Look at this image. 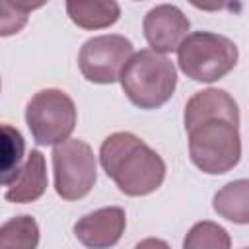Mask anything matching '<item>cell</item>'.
Segmentation results:
<instances>
[{"instance_id": "cell-1", "label": "cell", "mask_w": 249, "mask_h": 249, "mask_svg": "<svg viewBox=\"0 0 249 249\" xmlns=\"http://www.w3.org/2000/svg\"><path fill=\"white\" fill-rule=\"evenodd\" d=\"M185 128L191 160L200 171L220 175L237 165L239 111L228 91L210 88L195 93L185 107Z\"/></svg>"}, {"instance_id": "cell-2", "label": "cell", "mask_w": 249, "mask_h": 249, "mask_svg": "<svg viewBox=\"0 0 249 249\" xmlns=\"http://www.w3.org/2000/svg\"><path fill=\"white\" fill-rule=\"evenodd\" d=\"M99 161L107 177L128 196L154 193L165 177L163 160L132 132L109 134L101 144Z\"/></svg>"}, {"instance_id": "cell-3", "label": "cell", "mask_w": 249, "mask_h": 249, "mask_svg": "<svg viewBox=\"0 0 249 249\" xmlns=\"http://www.w3.org/2000/svg\"><path fill=\"white\" fill-rule=\"evenodd\" d=\"M126 97L140 109L161 107L175 91L177 70L173 62L154 49H144L126 60L119 74Z\"/></svg>"}, {"instance_id": "cell-4", "label": "cell", "mask_w": 249, "mask_h": 249, "mask_svg": "<svg viewBox=\"0 0 249 249\" xmlns=\"http://www.w3.org/2000/svg\"><path fill=\"white\" fill-rule=\"evenodd\" d=\"M177 62L191 80L216 82L237 64V47L224 35L196 31L177 47Z\"/></svg>"}, {"instance_id": "cell-5", "label": "cell", "mask_w": 249, "mask_h": 249, "mask_svg": "<svg viewBox=\"0 0 249 249\" xmlns=\"http://www.w3.org/2000/svg\"><path fill=\"white\" fill-rule=\"evenodd\" d=\"M25 121L37 144L54 146L72 134L76 126V105L62 89H41L29 99Z\"/></svg>"}, {"instance_id": "cell-6", "label": "cell", "mask_w": 249, "mask_h": 249, "mask_svg": "<svg viewBox=\"0 0 249 249\" xmlns=\"http://www.w3.org/2000/svg\"><path fill=\"white\" fill-rule=\"evenodd\" d=\"M54 189L64 200H78L86 196L97 177L95 156L84 140L66 138L54 144L53 150Z\"/></svg>"}, {"instance_id": "cell-7", "label": "cell", "mask_w": 249, "mask_h": 249, "mask_svg": "<svg viewBox=\"0 0 249 249\" xmlns=\"http://www.w3.org/2000/svg\"><path fill=\"white\" fill-rule=\"evenodd\" d=\"M132 54V43L123 35H99L88 39L78 54V66L93 84H113Z\"/></svg>"}, {"instance_id": "cell-8", "label": "cell", "mask_w": 249, "mask_h": 249, "mask_svg": "<svg viewBox=\"0 0 249 249\" xmlns=\"http://www.w3.org/2000/svg\"><path fill=\"white\" fill-rule=\"evenodd\" d=\"M144 35L150 47L158 53L177 51L181 41L187 37L191 27L187 16L171 4H161L152 8L144 18Z\"/></svg>"}, {"instance_id": "cell-9", "label": "cell", "mask_w": 249, "mask_h": 249, "mask_svg": "<svg viewBox=\"0 0 249 249\" xmlns=\"http://www.w3.org/2000/svg\"><path fill=\"white\" fill-rule=\"evenodd\" d=\"M124 226V210L119 206H107L80 218L74 226V233L88 247H109L121 239Z\"/></svg>"}, {"instance_id": "cell-10", "label": "cell", "mask_w": 249, "mask_h": 249, "mask_svg": "<svg viewBox=\"0 0 249 249\" xmlns=\"http://www.w3.org/2000/svg\"><path fill=\"white\" fill-rule=\"evenodd\" d=\"M47 189V167L45 158L39 150H31L25 165L19 169L16 179L6 191V200L10 202H33Z\"/></svg>"}, {"instance_id": "cell-11", "label": "cell", "mask_w": 249, "mask_h": 249, "mask_svg": "<svg viewBox=\"0 0 249 249\" xmlns=\"http://www.w3.org/2000/svg\"><path fill=\"white\" fill-rule=\"evenodd\" d=\"M66 14L82 29H103L119 19L121 8L115 0H66Z\"/></svg>"}, {"instance_id": "cell-12", "label": "cell", "mask_w": 249, "mask_h": 249, "mask_svg": "<svg viewBox=\"0 0 249 249\" xmlns=\"http://www.w3.org/2000/svg\"><path fill=\"white\" fill-rule=\"evenodd\" d=\"M25 142L18 128L0 123V187L16 179L21 169Z\"/></svg>"}, {"instance_id": "cell-13", "label": "cell", "mask_w": 249, "mask_h": 249, "mask_svg": "<svg viewBox=\"0 0 249 249\" xmlns=\"http://www.w3.org/2000/svg\"><path fill=\"white\" fill-rule=\"evenodd\" d=\"M214 210L235 224L249 222V183L245 179L226 185L214 195Z\"/></svg>"}, {"instance_id": "cell-14", "label": "cell", "mask_w": 249, "mask_h": 249, "mask_svg": "<svg viewBox=\"0 0 249 249\" xmlns=\"http://www.w3.org/2000/svg\"><path fill=\"white\" fill-rule=\"evenodd\" d=\"M39 243V228L31 216H18L0 228V249L21 247L31 249Z\"/></svg>"}, {"instance_id": "cell-15", "label": "cell", "mask_w": 249, "mask_h": 249, "mask_svg": "<svg viewBox=\"0 0 249 249\" xmlns=\"http://www.w3.org/2000/svg\"><path fill=\"white\" fill-rule=\"evenodd\" d=\"M185 247L189 249H204V247H212V249H228L230 247V237L226 233L224 228H220L218 224L212 222H198L193 226V230L189 231V235L185 237Z\"/></svg>"}, {"instance_id": "cell-16", "label": "cell", "mask_w": 249, "mask_h": 249, "mask_svg": "<svg viewBox=\"0 0 249 249\" xmlns=\"http://www.w3.org/2000/svg\"><path fill=\"white\" fill-rule=\"evenodd\" d=\"M27 23V12L16 8L10 0H0V37L21 31Z\"/></svg>"}, {"instance_id": "cell-17", "label": "cell", "mask_w": 249, "mask_h": 249, "mask_svg": "<svg viewBox=\"0 0 249 249\" xmlns=\"http://www.w3.org/2000/svg\"><path fill=\"white\" fill-rule=\"evenodd\" d=\"M195 8L204 12H218V10H231L235 0H189Z\"/></svg>"}, {"instance_id": "cell-18", "label": "cell", "mask_w": 249, "mask_h": 249, "mask_svg": "<svg viewBox=\"0 0 249 249\" xmlns=\"http://www.w3.org/2000/svg\"><path fill=\"white\" fill-rule=\"evenodd\" d=\"M16 8H19L21 12H29L35 8H41L43 4H47V0H10Z\"/></svg>"}]
</instances>
